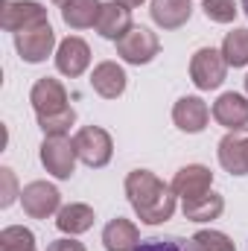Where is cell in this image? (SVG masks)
I'll list each match as a JSON object with an SVG mask.
<instances>
[{
	"label": "cell",
	"instance_id": "obj_23",
	"mask_svg": "<svg viewBox=\"0 0 248 251\" xmlns=\"http://www.w3.org/2000/svg\"><path fill=\"white\" fill-rule=\"evenodd\" d=\"M0 251H35V234L24 225H9L0 231Z\"/></svg>",
	"mask_w": 248,
	"mask_h": 251
},
{
	"label": "cell",
	"instance_id": "obj_3",
	"mask_svg": "<svg viewBox=\"0 0 248 251\" xmlns=\"http://www.w3.org/2000/svg\"><path fill=\"white\" fill-rule=\"evenodd\" d=\"M225 73H228V62L222 56V50H213V47H201L193 53L190 59V79L198 91H213L225 82Z\"/></svg>",
	"mask_w": 248,
	"mask_h": 251
},
{
	"label": "cell",
	"instance_id": "obj_21",
	"mask_svg": "<svg viewBox=\"0 0 248 251\" xmlns=\"http://www.w3.org/2000/svg\"><path fill=\"white\" fill-rule=\"evenodd\" d=\"M99 12H102L99 0H70L67 6H62V21L70 29H88L97 26Z\"/></svg>",
	"mask_w": 248,
	"mask_h": 251
},
{
	"label": "cell",
	"instance_id": "obj_26",
	"mask_svg": "<svg viewBox=\"0 0 248 251\" xmlns=\"http://www.w3.org/2000/svg\"><path fill=\"white\" fill-rule=\"evenodd\" d=\"M201 9H204L207 21H213V24H231L240 12L234 0H204Z\"/></svg>",
	"mask_w": 248,
	"mask_h": 251
},
{
	"label": "cell",
	"instance_id": "obj_20",
	"mask_svg": "<svg viewBox=\"0 0 248 251\" xmlns=\"http://www.w3.org/2000/svg\"><path fill=\"white\" fill-rule=\"evenodd\" d=\"M222 210H225V199L219 193H213V190L204 193V196H198V199H193V201H181V213H184V219H190V222L219 219Z\"/></svg>",
	"mask_w": 248,
	"mask_h": 251
},
{
	"label": "cell",
	"instance_id": "obj_7",
	"mask_svg": "<svg viewBox=\"0 0 248 251\" xmlns=\"http://www.w3.org/2000/svg\"><path fill=\"white\" fill-rule=\"evenodd\" d=\"M21 204H24L26 216L47 219V216L62 210V193L53 184H47V181H29L26 187L21 190Z\"/></svg>",
	"mask_w": 248,
	"mask_h": 251
},
{
	"label": "cell",
	"instance_id": "obj_5",
	"mask_svg": "<svg viewBox=\"0 0 248 251\" xmlns=\"http://www.w3.org/2000/svg\"><path fill=\"white\" fill-rule=\"evenodd\" d=\"M76 149L73 140H67V134H56V137H44L41 143V164L53 178L67 181L76 173Z\"/></svg>",
	"mask_w": 248,
	"mask_h": 251
},
{
	"label": "cell",
	"instance_id": "obj_18",
	"mask_svg": "<svg viewBox=\"0 0 248 251\" xmlns=\"http://www.w3.org/2000/svg\"><path fill=\"white\" fill-rule=\"evenodd\" d=\"M149 12H152V21L161 29H178L190 21L193 3L190 0H152Z\"/></svg>",
	"mask_w": 248,
	"mask_h": 251
},
{
	"label": "cell",
	"instance_id": "obj_24",
	"mask_svg": "<svg viewBox=\"0 0 248 251\" xmlns=\"http://www.w3.org/2000/svg\"><path fill=\"white\" fill-rule=\"evenodd\" d=\"M134 251H201L193 240L184 237H149V240H140V246Z\"/></svg>",
	"mask_w": 248,
	"mask_h": 251
},
{
	"label": "cell",
	"instance_id": "obj_16",
	"mask_svg": "<svg viewBox=\"0 0 248 251\" xmlns=\"http://www.w3.org/2000/svg\"><path fill=\"white\" fill-rule=\"evenodd\" d=\"M125 70L117 62H99L91 73V88L102 97V100H117L125 91Z\"/></svg>",
	"mask_w": 248,
	"mask_h": 251
},
{
	"label": "cell",
	"instance_id": "obj_4",
	"mask_svg": "<svg viewBox=\"0 0 248 251\" xmlns=\"http://www.w3.org/2000/svg\"><path fill=\"white\" fill-rule=\"evenodd\" d=\"M0 24H3L6 32L18 35L24 29L41 26V24H50V21H47V9L35 0H3L0 3Z\"/></svg>",
	"mask_w": 248,
	"mask_h": 251
},
{
	"label": "cell",
	"instance_id": "obj_33",
	"mask_svg": "<svg viewBox=\"0 0 248 251\" xmlns=\"http://www.w3.org/2000/svg\"><path fill=\"white\" fill-rule=\"evenodd\" d=\"M246 164H248V140H246Z\"/></svg>",
	"mask_w": 248,
	"mask_h": 251
},
{
	"label": "cell",
	"instance_id": "obj_14",
	"mask_svg": "<svg viewBox=\"0 0 248 251\" xmlns=\"http://www.w3.org/2000/svg\"><path fill=\"white\" fill-rule=\"evenodd\" d=\"M213 120L219 126H225L228 131H237V128H248V97L243 94H222L216 102H213Z\"/></svg>",
	"mask_w": 248,
	"mask_h": 251
},
{
	"label": "cell",
	"instance_id": "obj_25",
	"mask_svg": "<svg viewBox=\"0 0 248 251\" xmlns=\"http://www.w3.org/2000/svg\"><path fill=\"white\" fill-rule=\"evenodd\" d=\"M73 123H76V111H73V108H64L59 114H44V117H38V128L44 131V137L67 134Z\"/></svg>",
	"mask_w": 248,
	"mask_h": 251
},
{
	"label": "cell",
	"instance_id": "obj_15",
	"mask_svg": "<svg viewBox=\"0 0 248 251\" xmlns=\"http://www.w3.org/2000/svg\"><path fill=\"white\" fill-rule=\"evenodd\" d=\"M131 9H125L120 6L117 0H111V3H102V12H99V18H97V32L102 35V38H108V41H120L125 32H131Z\"/></svg>",
	"mask_w": 248,
	"mask_h": 251
},
{
	"label": "cell",
	"instance_id": "obj_6",
	"mask_svg": "<svg viewBox=\"0 0 248 251\" xmlns=\"http://www.w3.org/2000/svg\"><path fill=\"white\" fill-rule=\"evenodd\" d=\"M158 53H161V41L146 26H131V32H125L117 41V56L128 64H149Z\"/></svg>",
	"mask_w": 248,
	"mask_h": 251
},
{
	"label": "cell",
	"instance_id": "obj_34",
	"mask_svg": "<svg viewBox=\"0 0 248 251\" xmlns=\"http://www.w3.org/2000/svg\"><path fill=\"white\" fill-rule=\"evenodd\" d=\"M246 91H248V76H246Z\"/></svg>",
	"mask_w": 248,
	"mask_h": 251
},
{
	"label": "cell",
	"instance_id": "obj_9",
	"mask_svg": "<svg viewBox=\"0 0 248 251\" xmlns=\"http://www.w3.org/2000/svg\"><path fill=\"white\" fill-rule=\"evenodd\" d=\"M29 102H32V108H35V117L59 114L64 108H70V105H67V91H64V85L59 79H53V76H41V79L32 85Z\"/></svg>",
	"mask_w": 248,
	"mask_h": 251
},
{
	"label": "cell",
	"instance_id": "obj_8",
	"mask_svg": "<svg viewBox=\"0 0 248 251\" xmlns=\"http://www.w3.org/2000/svg\"><path fill=\"white\" fill-rule=\"evenodd\" d=\"M56 47V32L50 24H41V26H32V29H24L15 35V50L24 62L38 64L44 62Z\"/></svg>",
	"mask_w": 248,
	"mask_h": 251
},
{
	"label": "cell",
	"instance_id": "obj_2",
	"mask_svg": "<svg viewBox=\"0 0 248 251\" xmlns=\"http://www.w3.org/2000/svg\"><path fill=\"white\" fill-rule=\"evenodd\" d=\"M73 149H76V158L85 167L102 170L114 155V140L102 126H85L73 134Z\"/></svg>",
	"mask_w": 248,
	"mask_h": 251
},
{
	"label": "cell",
	"instance_id": "obj_32",
	"mask_svg": "<svg viewBox=\"0 0 248 251\" xmlns=\"http://www.w3.org/2000/svg\"><path fill=\"white\" fill-rule=\"evenodd\" d=\"M243 12L248 15V0H243Z\"/></svg>",
	"mask_w": 248,
	"mask_h": 251
},
{
	"label": "cell",
	"instance_id": "obj_13",
	"mask_svg": "<svg viewBox=\"0 0 248 251\" xmlns=\"http://www.w3.org/2000/svg\"><path fill=\"white\" fill-rule=\"evenodd\" d=\"M246 140H248V128L228 131V134L219 140V164H222L225 173H231V176H248Z\"/></svg>",
	"mask_w": 248,
	"mask_h": 251
},
{
	"label": "cell",
	"instance_id": "obj_28",
	"mask_svg": "<svg viewBox=\"0 0 248 251\" xmlns=\"http://www.w3.org/2000/svg\"><path fill=\"white\" fill-rule=\"evenodd\" d=\"M18 181H15V173L9 167L0 170V207H9L15 199H18Z\"/></svg>",
	"mask_w": 248,
	"mask_h": 251
},
{
	"label": "cell",
	"instance_id": "obj_19",
	"mask_svg": "<svg viewBox=\"0 0 248 251\" xmlns=\"http://www.w3.org/2000/svg\"><path fill=\"white\" fill-rule=\"evenodd\" d=\"M94 207L82 204V201H73V204H64L62 210L56 213V228L62 234H70V237H79L85 231L94 228Z\"/></svg>",
	"mask_w": 248,
	"mask_h": 251
},
{
	"label": "cell",
	"instance_id": "obj_10",
	"mask_svg": "<svg viewBox=\"0 0 248 251\" xmlns=\"http://www.w3.org/2000/svg\"><path fill=\"white\" fill-rule=\"evenodd\" d=\"M210 184H213V173L204 164H187L173 178V193L181 201H193V199L210 193Z\"/></svg>",
	"mask_w": 248,
	"mask_h": 251
},
{
	"label": "cell",
	"instance_id": "obj_31",
	"mask_svg": "<svg viewBox=\"0 0 248 251\" xmlns=\"http://www.w3.org/2000/svg\"><path fill=\"white\" fill-rule=\"evenodd\" d=\"M53 3H56V6H67V3H70V0H53Z\"/></svg>",
	"mask_w": 248,
	"mask_h": 251
},
{
	"label": "cell",
	"instance_id": "obj_11",
	"mask_svg": "<svg viewBox=\"0 0 248 251\" xmlns=\"http://www.w3.org/2000/svg\"><path fill=\"white\" fill-rule=\"evenodd\" d=\"M88 64H91V47L82 38L67 35L62 44L56 47V67H59V73H64V76L76 79V76H82L88 70Z\"/></svg>",
	"mask_w": 248,
	"mask_h": 251
},
{
	"label": "cell",
	"instance_id": "obj_27",
	"mask_svg": "<svg viewBox=\"0 0 248 251\" xmlns=\"http://www.w3.org/2000/svg\"><path fill=\"white\" fill-rule=\"evenodd\" d=\"M193 243H196L201 251H237L228 234H222V231H210V228H207V231H198V234L193 237Z\"/></svg>",
	"mask_w": 248,
	"mask_h": 251
},
{
	"label": "cell",
	"instance_id": "obj_1",
	"mask_svg": "<svg viewBox=\"0 0 248 251\" xmlns=\"http://www.w3.org/2000/svg\"><path fill=\"white\" fill-rule=\"evenodd\" d=\"M125 196H128V204L137 213V219L146 225H161V222L173 219V213H175L173 184L161 181L149 170H131L125 176Z\"/></svg>",
	"mask_w": 248,
	"mask_h": 251
},
{
	"label": "cell",
	"instance_id": "obj_22",
	"mask_svg": "<svg viewBox=\"0 0 248 251\" xmlns=\"http://www.w3.org/2000/svg\"><path fill=\"white\" fill-rule=\"evenodd\" d=\"M222 56H225L228 67H246L248 64V29L240 26V29H234V32L225 35Z\"/></svg>",
	"mask_w": 248,
	"mask_h": 251
},
{
	"label": "cell",
	"instance_id": "obj_29",
	"mask_svg": "<svg viewBox=\"0 0 248 251\" xmlns=\"http://www.w3.org/2000/svg\"><path fill=\"white\" fill-rule=\"evenodd\" d=\"M47 251H85V246L79 243V240H73V237H64V240H53Z\"/></svg>",
	"mask_w": 248,
	"mask_h": 251
},
{
	"label": "cell",
	"instance_id": "obj_30",
	"mask_svg": "<svg viewBox=\"0 0 248 251\" xmlns=\"http://www.w3.org/2000/svg\"><path fill=\"white\" fill-rule=\"evenodd\" d=\"M117 3H120V6H125V9H137L143 0H117Z\"/></svg>",
	"mask_w": 248,
	"mask_h": 251
},
{
	"label": "cell",
	"instance_id": "obj_12",
	"mask_svg": "<svg viewBox=\"0 0 248 251\" xmlns=\"http://www.w3.org/2000/svg\"><path fill=\"white\" fill-rule=\"evenodd\" d=\"M210 120V108L201 97H181L173 105V123L187 134H198L204 131V126Z\"/></svg>",
	"mask_w": 248,
	"mask_h": 251
},
{
	"label": "cell",
	"instance_id": "obj_17",
	"mask_svg": "<svg viewBox=\"0 0 248 251\" xmlns=\"http://www.w3.org/2000/svg\"><path fill=\"white\" fill-rule=\"evenodd\" d=\"M102 246L105 251H134L140 246V231L134 222L117 216L102 228Z\"/></svg>",
	"mask_w": 248,
	"mask_h": 251
}]
</instances>
